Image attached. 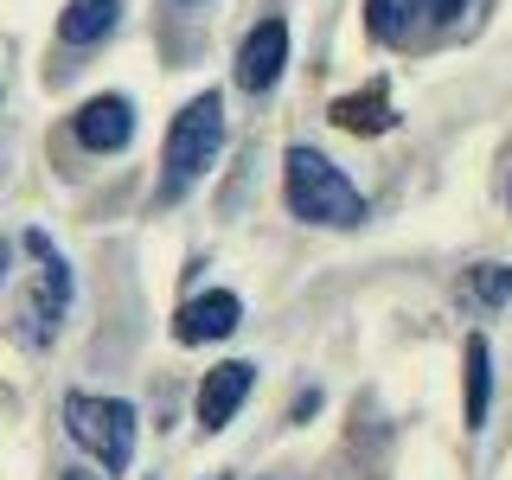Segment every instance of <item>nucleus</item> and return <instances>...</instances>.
Listing matches in <instances>:
<instances>
[{
  "mask_svg": "<svg viewBox=\"0 0 512 480\" xmlns=\"http://www.w3.org/2000/svg\"><path fill=\"white\" fill-rule=\"evenodd\" d=\"M0 276H7V244H0Z\"/></svg>",
  "mask_w": 512,
  "mask_h": 480,
  "instance_id": "nucleus-15",
  "label": "nucleus"
},
{
  "mask_svg": "<svg viewBox=\"0 0 512 480\" xmlns=\"http://www.w3.org/2000/svg\"><path fill=\"white\" fill-rule=\"evenodd\" d=\"M109 26H116V0H64V13H58L64 45H96Z\"/></svg>",
  "mask_w": 512,
  "mask_h": 480,
  "instance_id": "nucleus-9",
  "label": "nucleus"
},
{
  "mask_svg": "<svg viewBox=\"0 0 512 480\" xmlns=\"http://www.w3.org/2000/svg\"><path fill=\"white\" fill-rule=\"evenodd\" d=\"M64 436H71L103 474H122L135 461V410L122 397H96V391H71L64 397Z\"/></svg>",
  "mask_w": 512,
  "mask_h": 480,
  "instance_id": "nucleus-3",
  "label": "nucleus"
},
{
  "mask_svg": "<svg viewBox=\"0 0 512 480\" xmlns=\"http://www.w3.org/2000/svg\"><path fill=\"white\" fill-rule=\"evenodd\" d=\"M282 192H288V212H295L301 224H340V231H352V224L365 218L359 186H352L320 148H288Z\"/></svg>",
  "mask_w": 512,
  "mask_h": 480,
  "instance_id": "nucleus-1",
  "label": "nucleus"
},
{
  "mask_svg": "<svg viewBox=\"0 0 512 480\" xmlns=\"http://www.w3.org/2000/svg\"><path fill=\"white\" fill-rule=\"evenodd\" d=\"M288 71V20H263L250 26V39L237 45V84L244 90H276V77Z\"/></svg>",
  "mask_w": 512,
  "mask_h": 480,
  "instance_id": "nucleus-4",
  "label": "nucleus"
},
{
  "mask_svg": "<svg viewBox=\"0 0 512 480\" xmlns=\"http://www.w3.org/2000/svg\"><path fill=\"white\" fill-rule=\"evenodd\" d=\"M250 391H256V365H244V359L212 365V372L199 378V423L205 429H224L237 410L250 404Z\"/></svg>",
  "mask_w": 512,
  "mask_h": 480,
  "instance_id": "nucleus-6",
  "label": "nucleus"
},
{
  "mask_svg": "<svg viewBox=\"0 0 512 480\" xmlns=\"http://www.w3.org/2000/svg\"><path fill=\"white\" fill-rule=\"evenodd\" d=\"M429 7H436V13H442V20H455V13H461V7H468V0H429Z\"/></svg>",
  "mask_w": 512,
  "mask_h": 480,
  "instance_id": "nucleus-14",
  "label": "nucleus"
},
{
  "mask_svg": "<svg viewBox=\"0 0 512 480\" xmlns=\"http://www.w3.org/2000/svg\"><path fill=\"white\" fill-rule=\"evenodd\" d=\"M26 250H32V263H39V282H45V301L32 308V314H39V340H52L58 320H64V308H71V263L58 256V244H52L45 231H32Z\"/></svg>",
  "mask_w": 512,
  "mask_h": 480,
  "instance_id": "nucleus-7",
  "label": "nucleus"
},
{
  "mask_svg": "<svg viewBox=\"0 0 512 480\" xmlns=\"http://www.w3.org/2000/svg\"><path fill=\"white\" fill-rule=\"evenodd\" d=\"M416 13H423V0H365V26H372V39H384V45L404 39L416 26Z\"/></svg>",
  "mask_w": 512,
  "mask_h": 480,
  "instance_id": "nucleus-12",
  "label": "nucleus"
},
{
  "mask_svg": "<svg viewBox=\"0 0 512 480\" xmlns=\"http://www.w3.org/2000/svg\"><path fill=\"white\" fill-rule=\"evenodd\" d=\"M487 397H493V346L474 333L468 340V429L487 423Z\"/></svg>",
  "mask_w": 512,
  "mask_h": 480,
  "instance_id": "nucleus-11",
  "label": "nucleus"
},
{
  "mask_svg": "<svg viewBox=\"0 0 512 480\" xmlns=\"http://www.w3.org/2000/svg\"><path fill=\"white\" fill-rule=\"evenodd\" d=\"M333 122H346L352 135H378V128H391V103H384V84H372L365 96H346V103H333Z\"/></svg>",
  "mask_w": 512,
  "mask_h": 480,
  "instance_id": "nucleus-10",
  "label": "nucleus"
},
{
  "mask_svg": "<svg viewBox=\"0 0 512 480\" xmlns=\"http://www.w3.org/2000/svg\"><path fill=\"white\" fill-rule=\"evenodd\" d=\"M64 480H90V474H64Z\"/></svg>",
  "mask_w": 512,
  "mask_h": 480,
  "instance_id": "nucleus-16",
  "label": "nucleus"
},
{
  "mask_svg": "<svg viewBox=\"0 0 512 480\" xmlns=\"http://www.w3.org/2000/svg\"><path fill=\"white\" fill-rule=\"evenodd\" d=\"M244 320V301L231 295V288H205V295H192L186 308H180V320H173V340L180 346H212V340H224V333Z\"/></svg>",
  "mask_w": 512,
  "mask_h": 480,
  "instance_id": "nucleus-5",
  "label": "nucleus"
},
{
  "mask_svg": "<svg viewBox=\"0 0 512 480\" xmlns=\"http://www.w3.org/2000/svg\"><path fill=\"white\" fill-rule=\"evenodd\" d=\"M71 128H77V141H84L90 154H116V148L135 141V109H128L122 96H96V103L77 109Z\"/></svg>",
  "mask_w": 512,
  "mask_h": 480,
  "instance_id": "nucleus-8",
  "label": "nucleus"
},
{
  "mask_svg": "<svg viewBox=\"0 0 512 480\" xmlns=\"http://www.w3.org/2000/svg\"><path fill=\"white\" fill-rule=\"evenodd\" d=\"M468 288H474L480 301H506V295H512V269H474Z\"/></svg>",
  "mask_w": 512,
  "mask_h": 480,
  "instance_id": "nucleus-13",
  "label": "nucleus"
},
{
  "mask_svg": "<svg viewBox=\"0 0 512 480\" xmlns=\"http://www.w3.org/2000/svg\"><path fill=\"white\" fill-rule=\"evenodd\" d=\"M224 148V96L205 90L192 96V103L173 116L167 128V154H160V199H180V192H192L205 180V167L218 160Z\"/></svg>",
  "mask_w": 512,
  "mask_h": 480,
  "instance_id": "nucleus-2",
  "label": "nucleus"
}]
</instances>
